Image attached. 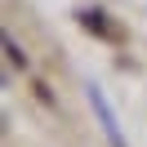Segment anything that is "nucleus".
<instances>
[{
    "label": "nucleus",
    "instance_id": "obj_1",
    "mask_svg": "<svg viewBox=\"0 0 147 147\" xmlns=\"http://www.w3.org/2000/svg\"><path fill=\"white\" fill-rule=\"evenodd\" d=\"M85 94H89V107H94V116H98V125H102V134H107V143H111V147H129V143H125V134H120L116 111H111L107 94H102V85H98V80H89V85H85Z\"/></svg>",
    "mask_w": 147,
    "mask_h": 147
}]
</instances>
